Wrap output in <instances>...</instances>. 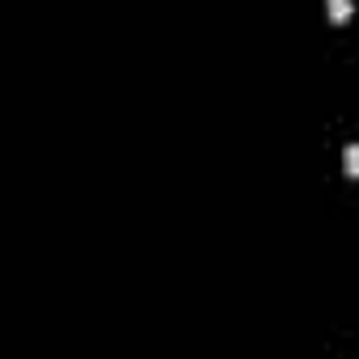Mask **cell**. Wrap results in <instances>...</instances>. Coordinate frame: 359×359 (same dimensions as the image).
Returning <instances> with one entry per match:
<instances>
[{
    "label": "cell",
    "mask_w": 359,
    "mask_h": 359,
    "mask_svg": "<svg viewBox=\"0 0 359 359\" xmlns=\"http://www.w3.org/2000/svg\"><path fill=\"white\" fill-rule=\"evenodd\" d=\"M342 165H346V173H351V177H359V144H351V148H346Z\"/></svg>",
    "instance_id": "cell-1"
},
{
    "label": "cell",
    "mask_w": 359,
    "mask_h": 359,
    "mask_svg": "<svg viewBox=\"0 0 359 359\" xmlns=\"http://www.w3.org/2000/svg\"><path fill=\"white\" fill-rule=\"evenodd\" d=\"M351 13H355V9L346 5V0H334V5H330V22H346Z\"/></svg>",
    "instance_id": "cell-2"
}]
</instances>
